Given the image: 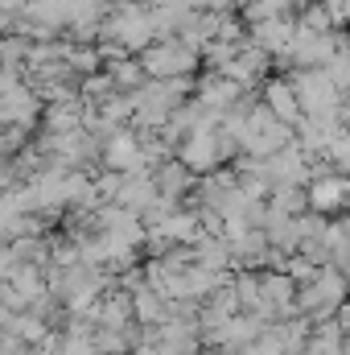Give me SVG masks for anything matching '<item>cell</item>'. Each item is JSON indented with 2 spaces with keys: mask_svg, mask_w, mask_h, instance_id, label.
<instances>
[{
  "mask_svg": "<svg viewBox=\"0 0 350 355\" xmlns=\"http://www.w3.org/2000/svg\"><path fill=\"white\" fill-rule=\"evenodd\" d=\"M305 207L317 211V215H342V207H347V178L338 170L330 178H309L305 182Z\"/></svg>",
  "mask_w": 350,
  "mask_h": 355,
  "instance_id": "obj_1",
  "label": "cell"
},
{
  "mask_svg": "<svg viewBox=\"0 0 350 355\" xmlns=\"http://www.w3.org/2000/svg\"><path fill=\"white\" fill-rule=\"evenodd\" d=\"M153 182H157V194H165V198H177V202H181V194H190L198 178L190 174L181 162H165V166L153 174Z\"/></svg>",
  "mask_w": 350,
  "mask_h": 355,
  "instance_id": "obj_3",
  "label": "cell"
},
{
  "mask_svg": "<svg viewBox=\"0 0 350 355\" xmlns=\"http://www.w3.org/2000/svg\"><path fill=\"white\" fill-rule=\"evenodd\" d=\"M103 162H107L111 170L128 174V170H140V162H145V149L136 145V137H128V132H116V137L107 141V149H103Z\"/></svg>",
  "mask_w": 350,
  "mask_h": 355,
  "instance_id": "obj_2",
  "label": "cell"
}]
</instances>
